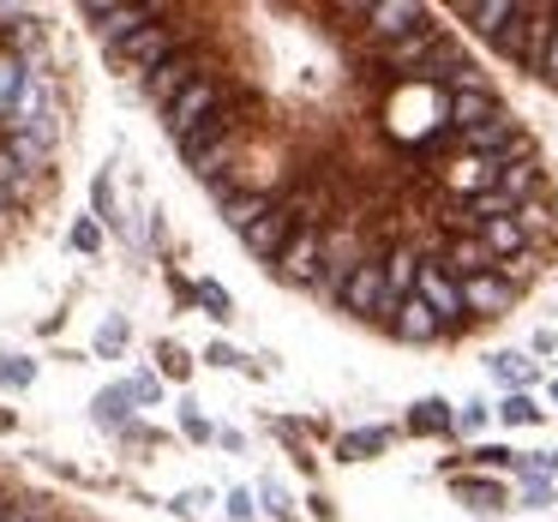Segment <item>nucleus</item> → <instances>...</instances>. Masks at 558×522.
Segmentation results:
<instances>
[{
    "label": "nucleus",
    "mask_w": 558,
    "mask_h": 522,
    "mask_svg": "<svg viewBox=\"0 0 558 522\" xmlns=\"http://www.w3.org/2000/svg\"><path fill=\"white\" fill-rule=\"evenodd\" d=\"M462 306H469V318H505L510 306H517V289H510L498 270H486V277L462 282Z\"/></svg>",
    "instance_id": "9"
},
{
    "label": "nucleus",
    "mask_w": 558,
    "mask_h": 522,
    "mask_svg": "<svg viewBox=\"0 0 558 522\" xmlns=\"http://www.w3.org/2000/svg\"><path fill=\"white\" fill-rule=\"evenodd\" d=\"M385 445H390V433H385V426H366V433H349V438H342V445H337V457H342V462H366V457H378Z\"/></svg>",
    "instance_id": "21"
},
{
    "label": "nucleus",
    "mask_w": 558,
    "mask_h": 522,
    "mask_svg": "<svg viewBox=\"0 0 558 522\" xmlns=\"http://www.w3.org/2000/svg\"><path fill=\"white\" fill-rule=\"evenodd\" d=\"M498 421H505V426H534V421H541V409H534L529 390H517V397L498 402Z\"/></svg>",
    "instance_id": "25"
},
{
    "label": "nucleus",
    "mask_w": 558,
    "mask_h": 522,
    "mask_svg": "<svg viewBox=\"0 0 558 522\" xmlns=\"http://www.w3.org/2000/svg\"><path fill=\"white\" fill-rule=\"evenodd\" d=\"M7 522H43V510H7Z\"/></svg>",
    "instance_id": "36"
},
{
    "label": "nucleus",
    "mask_w": 558,
    "mask_h": 522,
    "mask_svg": "<svg viewBox=\"0 0 558 522\" xmlns=\"http://www.w3.org/2000/svg\"><path fill=\"white\" fill-rule=\"evenodd\" d=\"M342 306L361 318H385V258H361L342 282Z\"/></svg>",
    "instance_id": "7"
},
{
    "label": "nucleus",
    "mask_w": 558,
    "mask_h": 522,
    "mask_svg": "<svg viewBox=\"0 0 558 522\" xmlns=\"http://www.w3.org/2000/svg\"><path fill=\"white\" fill-rule=\"evenodd\" d=\"M481 246L505 265V258H522V246H529V234H522V222L517 217H493V222H481Z\"/></svg>",
    "instance_id": "17"
},
{
    "label": "nucleus",
    "mask_w": 558,
    "mask_h": 522,
    "mask_svg": "<svg viewBox=\"0 0 558 522\" xmlns=\"http://www.w3.org/2000/svg\"><path fill=\"white\" fill-rule=\"evenodd\" d=\"M474 457H481V462H486V469H505V462H517V457H510V450H505V445H486V450H474Z\"/></svg>",
    "instance_id": "34"
},
{
    "label": "nucleus",
    "mask_w": 558,
    "mask_h": 522,
    "mask_svg": "<svg viewBox=\"0 0 558 522\" xmlns=\"http://www.w3.org/2000/svg\"><path fill=\"white\" fill-rule=\"evenodd\" d=\"M409 426H414V433H450V409L438 397H426V402H414Z\"/></svg>",
    "instance_id": "24"
},
{
    "label": "nucleus",
    "mask_w": 558,
    "mask_h": 522,
    "mask_svg": "<svg viewBox=\"0 0 558 522\" xmlns=\"http://www.w3.org/2000/svg\"><path fill=\"white\" fill-rule=\"evenodd\" d=\"M270 205H277V198H265V193H229V198H222V222L246 234V229H253V222L265 217Z\"/></svg>",
    "instance_id": "19"
},
{
    "label": "nucleus",
    "mask_w": 558,
    "mask_h": 522,
    "mask_svg": "<svg viewBox=\"0 0 558 522\" xmlns=\"http://www.w3.org/2000/svg\"><path fill=\"white\" fill-rule=\"evenodd\" d=\"M31 373H37V366H31L25 354H0V385H31Z\"/></svg>",
    "instance_id": "27"
},
{
    "label": "nucleus",
    "mask_w": 558,
    "mask_h": 522,
    "mask_svg": "<svg viewBox=\"0 0 558 522\" xmlns=\"http://www.w3.org/2000/svg\"><path fill=\"white\" fill-rule=\"evenodd\" d=\"M493 193H505L510 198V205H534V198H541V162H505V169H498V186H493Z\"/></svg>",
    "instance_id": "16"
},
{
    "label": "nucleus",
    "mask_w": 558,
    "mask_h": 522,
    "mask_svg": "<svg viewBox=\"0 0 558 522\" xmlns=\"http://www.w3.org/2000/svg\"><path fill=\"white\" fill-rule=\"evenodd\" d=\"M174 43H181V37H174L169 25H145V31H133L126 43H114L109 54L126 66V73H157V66L174 54Z\"/></svg>",
    "instance_id": "3"
},
{
    "label": "nucleus",
    "mask_w": 558,
    "mask_h": 522,
    "mask_svg": "<svg viewBox=\"0 0 558 522\" xmlns=\"http://www.w3.org/2000/svg\"><path fill=\"white\" fill-rule=\"evenodd\" d=\"M450 426H457V433H481V426H486V402H469V409H457V414H450Z\"/></svg>",
    "instance_id": "28"
},
{
    "label": "nucleus",
    "mask_w": 558,
    "mask_h": 522,
    "mask_svg": "<svg viewBox=\"0 0 558 522\" xmlns=\"http://www.w3.org/2000/svg\"><path fill=\"white\" fill-rule=\"evenodd\" d=\"M553 402H558V385H553Z\"/></svg>",
    "instance_id": "39"
},
{
    "label": "nucleus",
    "mask_w": 558,
    "mask_h": 522,
    "mask_svg": "<svg viewBox=\"0 0 558 522\" xmlns=\"http://www.w3.org/2000/svg\"><path fill=\"white\" fill-rule=\"evenodd\" d=\"M229 517L253 522V498H246V493H229Z\"/></svg>",
    "instance_id": "35"
},
{
    "label": "nucleus",
    "mask_w": 558,
    "mask_h": 522,
    "mask_svg": "<svg viewBox=\"0 0 558 522\" xmlns=\"http://www.w3.org/2000/svg\"><path fill=\"white\" fill-rule=\"evenodd\" d=\"M198 301L210 306V318H229V294H222L217 282H205V289H198Z\"/></svg>",
    "instance_id": "30"
},
{
    "label": "nucleus",
    "mask_w": 558,
    "mask_h": 522,
    "mask_svg": "<svg viewBox=\"0 0 558 522\" xmlns=\"http://www.w3.org/2000/svg\"><path fill=\"white\" fill-rule=\"evenodd\" d=\"M198 73H205V66H198V61H193V54H181V49H174V54H169V61H162V66H157V73H150V78H145V90H150V102H162V109H169V102H174V97H181V90H186V85H193V78H198Z\"/></svg>",
    "instance_id": "12"
},
{
    "label": "nucleus",
    "mask_w": 558,
    "mask_h": 522,
    "mask_svg": "<svg viewBox=\"0 0 558 522\" xmlns=\"http://www.w3.org/2000/svg\"><path fill=\"white\" fill-rule=\"evenodd\" d=\"M294 229H301V222H294V210H289V205H270L265 217H258L253 229L241 234V241L253 246L258 258H270V265H277V258H282V246L294 241Z\"/></svg>",
    "instance_id": "8"
},
{
    "label": "nucleus",
    "mask_w": 558,
    "mask_h": 522,
    "mask_svg": "<svg viewBox=\"0 0 558 522\" xmlns=\"http://www.w3.org/2000/svg\"><path fill=\"white\" fill-rule=\"evenodd\" d=\"M421 25H433V13L426 7H414V0H378V7H366V31H373L378 43H402V37H414Z\"/></svg>",
    "instance_id": "5"
},
{
    "label": "nucleus",
    "mask_w": 558,
    "mask_h": 522,
    "mask_svg": "<svg viewBox=\"0 0 558 522\" xmlns=\"http://www.w3.org/2000/svg\"><path fill=\"white\" fill-rule=\"evenodd\" d=\"M493 373L505 378V385H510V397H517L522 385H534V373H541V366H534L529 354H493Z\"/></svg>",
    "instance_id": "22"
},
{
    "label": "nucleus",
    "mask_w": 558,
    "mask_h": 522,
    "mask_svg": "<svg viewBox=\"0 0 558 522\" xmlns=\"http://www.w3.org/2000/svg\"><path fill=\"white\" fill-rule=\"evenodd\" d=\"M126 402H133V390L114 385V390H102V397H97V409H90V414H97L102 426H121L126 421Z\"/></svg>",
    "instance_id": "26"
},
{
    "label": "nucleus",
    "mask_w": 558,
    "mask_h": 522,
    "mask_svg": "<svg viewBox=\"0 0 558 522\" xmlns=\"http://www.w3.org/2000/svg\"><path fill=\"white\" fill-rule=\"evenodd\" d=\"M85 25L114 49V43H126L133 31L157 25V7H109V0H90V7H85Z\"/></svg>",
    "instance_id": "6"
},
{
    "label": "nucleus",
    "mask_w": 558,
    "mask_h": 522,
    "mask_svg": "<svg viewBox=\"0 0 558 522\" xmlns=\"http://www.w3.org/2000/svg\"><path fill=\"white\" fill-rule=\"evenodd\" d=\"M97 241H102L97 222H78V229H73V246H78V253H97Z\"/></svg>",
    "instance_id": "32"
},
{
    "label": "nucleus",
    "mask_w": 558,
    "mask_h": 522,
    "mask_svg": "<svg viewBox=\"0 0 558 522\" xmlns=\"http://www.w3.org/2000/svg\"><path fill=\"white\" fill-rule=\"evenodd\" d=\"M414 301L433 306V318H438L445 330L469 325V306H462V282L450 277L445 265H433V258H421V277H414Z\"/></svg>",
    "instance_id": "1"
},
{
    "label": "nucleus",
    "mask_w": 558,
    "mask_h": 522,
    "mask_svg": "<svg viewBox=\"0 0 558 522\" xmlns=\"http://www.w3.org/2000/svg\"><path fill=\"white\" fill-rule=\"evenodd\" d=\"M522 498L529 505H553V481H522Z\"/></svg>",
    "instance_id": "33"
},
{
    "label": "nucleus",
    "mask_w": 558,
    "mask_h": 522,
    "mask_svg": "<svg viewBox=\"0 0 558 522\" xmlns=\"http://www.w3.org/2000/svg\"><path fill=\"white\" fill-rule=\"evenodd\" d=\"M162 114H169V133H174V138H181V133H193L198 121H210V114H222V78L198 73L193 85H186L181 97H174L169 109H162Z\"/></svg>",
    "instance_id": "2"
},
{
    "label": "nucleus",
    "mask_w": 558,
    "mask_h": 522,
    "mask_svg": "<svg viewBox=\"0 0 558 522\" xmlns=\"http://www.w3.org/2000/svg\"><path fill=\"white\" fill-rule=\"evenodd\" d=\"M318 270H325V229H294V241L282 246V258H277V277L313 289Z\"/></svg>",
    "instance_id": "4"
},
{
    "label": "nucleus",
    "mask_w": 558,
    "mask_h": 522,
    "mask_svg": "<svg viewBox=\"0 0 558 522\" xmlns=\"http://www.w3.org/2000/svg\"><path fill=\"white\" fill-rule=\"evenodd\" d=\"M0 210H13V186H0Z\"/></svg>",
    "instance_id": "37"
},
{
    "label": "nucleus",
    "mask_w": 558,
    "mask_h": 522,
    "mask_svg": "<svg viewBox=\"0 0 558 522\" xmlns=\"http://www.w3.org/2000/svg\"><path fill=\"white\" fill-rule=\"evenodd\" d=\"M229 138H234V114L222 109V114H210V121H198L193 133H181L174 145H181V157H186V162H198V157H210L217 145H229Z\"/></svg>",
    "instance_id": "15"
},
{
    "label": "nucleus",
    "mask_w": 558,
    "mask_h": 522,
    "mask_svg": "<svg viewBox=\"0 0 558 522\" xmlns=\"http://www.w3.org/2000/svg\"><path fill=\"white\" fill-rule=\"evenodd\" d=\"M457 493H462V505H474V510H505V486L498 481H457Z\"/></svg>",
    "instance_id": "23"
},
{
    "label": "nucleus",
    "mask_w": 558,
    "mask_h": 522,
    "mask_svg": "<svg viewBox=\"0 0 558 522\" xmlns=\"http://www.w3.org/2000/svg\"><path fill=\"white\" fill-rule=\"evenodd\" d=\"M126 390H133V402H157V397H162V378H157V373H138Z\"/></svg>",
    "instance_id": "29"
},
{
    "label": "nucleus",
    "mask_w": 558,
    "mask_h": 522,
    "mask_svg": "<svg viewBox=\"0 0 558 522\" xmlns=\"http://www.w3.org/2000/svg\"><path fill=\"white\" fill-rule=\"evenodd\" d=\"M438 43H445V31H438V25H421V31H414V37L390 43V49H385V66H390V73H397V78H409L414 66H421L426 54L438 49Z\"/></svg>",
    "instance_id": "14"
},
{
    "label": "nucleus",
    "mask_w": 558,
    "mask_h": 522,
    "mask_svg": "<svg viewBox=\"0 0 558 522\" xmlns=\"http://www.w3.org/2000/svg\"><path fill=\"white\" fill-rule=\"evenodd\" d=\"M517 13H522L517 0H469V7H462V19H469V25L481 31L486 43H493V37H498V31H505Z\"/></svg>",
    "instance_id": "18"
},
{
    "label": "nucleus",
    "mask_w": 558,
    "mask_h": 522,
    "mask_svg": "<svg viewBox=\"0 0 558 522\" xmlns=\"http://www.w3.org/2000/svg\"><path fill=\"white\" fill-rule=\"evenodd\" d=\"M390 337H397V342H414V349H426V342L445 337V325L433 318V306L414 301V294H409V301H402L397 313H390Z\"/></svg>",
    "instance_id": "11"
},
{
    "label": "nucleus",
    "mask_w": 558,
    "mask_h": 522,
    "mask_svg": "<svg viewBox=\"0 0 558 522\" xmlns=\"http://www.w3.org/2000/svg\"><path fill=\"white\" fill-rule=\"evenodd\" d=\"M493 49L505 54V61H517V66H529V7H522L517 19H510L505 31L493 37Z\"/></svg>",
    "instance_id": "20"
},
{
    "label": "nucleus",
    "mask_w": 558,
    "mask_h": 522,
    "mask_svg": "<svg viewBox=\"0 0 558 522\" xmlns=\"http://www.w3.org/2000/svg\"><path fill=\"white\" fill-rule=\"evenodd\" d=\"M493 114H505V102H498L493 90H450V138L486 126Z\"/></svg>",
    "instance_id": "13"
},
{
    "label": "nucleus",
    "mask_w": 558,
    "mask_h": 522,
    "mask_svg": "<svg viewBox=\"0 0 558 522\" xmlns=\"http://www.w3.org/2000/svg\"><path fill=\"white\" fill-rule=\"evenodd\" d=\"M438 265H445L457 282H469V277H486V270H498V258L481 246V234H450V241H445V258H438Z\"/></svg>",
    "instance_id": "10"
},
{
    "label": "nucleus",
    "mask_w": 558,
    "mask_h": 522,
    "mask_svg": "<svg viewBox=\"0 0 558 522\" xmlns=\"http://www.w3.org/2000/svg\"><path fill=\"white\" fill-rule=\"evenodd\" d=\"M121 337H126V325H121V318H109V325H102V337H97V349L114 354V349H121Z\"/></svg>",
    "instance_id": "31"
},
{
    "label": "nucleus",
    "mask_w": 558,
    "mask_h": 522,
    "mask_svg": "<svg viewBox=\"0 0 558 522\" xmlns=\"http://www.w3.org/2000/svg\"><path fill=\"white\" fill-rule=\"evenodd\" d=\"M0 522H7V505H0Z\"/></svg>",
    "instance_id": "38"
}]
</instances>
